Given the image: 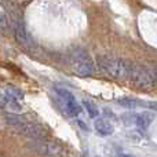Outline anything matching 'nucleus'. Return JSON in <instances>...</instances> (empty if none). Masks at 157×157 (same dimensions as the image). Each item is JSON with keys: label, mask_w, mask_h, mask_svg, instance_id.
<instances>
[{"label": "nucleus", "mask_w": 157, "mask_h": 157, "mask_svg": "<svg viewBox=\"0 0 157 157\" xmlns=\"http://www.w3.org/2000/svg\"><path fill=\"white\" fill-rule=\"evenodd\" d=\"M98 66L103 73L109 75L116 80L124 81L127 78H130L131 73V63L121 58H113V57H103L99 55L97 58Z\"/></svg>", "instance_id": "obj_1"}, {"label": "nucleus", "mask_w": 157, "mask_h": 157, "mask_svg": "<svg viewBox=\"0 0 157 157\" xmlns=\"http://www.w3.org/2000/svg\"><path fill=\"white\" fill-rule=\"evenodd\" d=\"M130 80L135 87L141 90H152L155 84V76L149 72V69L139 63H131Z\"/></svg>", "instance_id": "obj_2"}, {"label": "nucleus", "mask_w": 157, "mask_h": 157, "mask_svg": "<svg viewBox=\"0 0 157 157\" xmlns=\"http://www.w3.org/2000/svg\"><path fill=\"white\" fill-rule=\"evenodd\" d=\"M28 146L33 150V152L39 153L41 156H47V157H59L62 155V147L59 145L54 144L50 141H44V139H36L32 141Z\"/></svg>", "instance_id": "obj_3"}, {"label": "nucleus", "mask_w": 157, "mask_h": 157, "mask_svg": "<svg viewBox=\"0 0 157 157\" xmlns=\"http://www.w3.org/2000/svg\"><path fill=\"white\" fill-rule=\"evenodd\" d=\"M55 92H57L58 97L63 101L66 110H68V113L71 114L72 117H76L81 113V106L78 105L75 95L72 94L71 91H68L66 88H62V87H55Z\"/></svg>", "instance_id": "obj_4"}, {"label": "nucleus", "mask_w": 157, "mask_h": 157, "mask_svg": "<svg viewBox=\"0 0 157 157\" xmlns=\"http://www.w3.org/2000/svg\"><path fill=\"white\" fill-rule=\"evenodd\" d=\"M73 69L78 76H91L94 73V63L86 52L78 51L77 54H75Z\"/></svg>", "instance_id": "obj_5"}, {"label": "nucleus", "mask_w": 157, "mask_h": 157, "mask_svg": "<svg viewBox=\"0 0 157 157\" xmlns=\"http://www.w3.org/2000/svg\"><path fill=\"white\" fill-rule=\"evenodd\" d=\"M19 134H22L24 136L32 139V141H36V139H44L47 136V131L44 130L41 125L36 124V123H30L26 121L22 125L15 128Z\"/></svg>", "instance_id": "obj_6"}, {"label": "nucleus", "mask_w": 157, "mask_h": 157, "mask_svg": "<svg viewBox=\"0 0 157 157\" xmlns=\"http://www.w3.org/2000/svg\"><path fill=\"white\" fill-rule=\"evenodd\" d=\"M14 35L15 39L22 47H25L26 50H33L35 48V43H33L32 37L29 36V33L25 29V25L21 21H15V26H14Z\"/></svg>", "instance_id": "obj_7"}, {"label": "nucleus", "mask_w": 157, "mask_h": 157, "mask_svg": "<svg viewBox=\"0 0 157 157\" xmlns=\"http://www.w3.org/2000/svg\"><path fill=\"white\" fill-rule=\"evenodd\" d=\"M94 128L101 136H109L113 134V125L106 119H97L94 123Z\"/></svg>", "instance_id": "obj_8"}, {"label": "nucleus", "mask_w": 157, "mask_h": 157, "mask_svg": "<svg viewBox=\"0 0 157 157\" xmlns=\"http://www.w3.org/2000/svg\"><path fill=\"white\" fill-rule=\"evenodd\" d=\"M153 120H155L153 114L146 113V112H145V113H139L135 116V123H134V125H136V127L141 128V130H146L153 123Z\"/></svg>", "instance_id": "obj_9"}, {"label": "nucleus", "mask_w": 157, "mask_h": 157, "mask_svg": "<svg viewBox=\"0 0 157 157\" xmlns=\"http://www.w3.org/2000/svg\"><path fill=\"white\" fill-rule=\"evenodd\" d=\"M4 120L7 124L13 125L14 128L19 127V125H22L24 123H26L28 120L25 119L24 116H21V114H13V113H6L4 114Z\"/></svg>", "instance_id": "obj_10"}, {"label": "nucleus", "mask_w": 157, "mask_h": 157, "mask_svg": "<svg viewBox=\"0 0 157 157\" xmlns=\"http://www.w3.org/2000/svg\"><path fill=\"white\" fill-rule=\"evenodd\" d=\"M117 103L123 108H128V109H134L136 106L141 105V101L138 99H132V98H123V99H117Z\"/></svg>", "instance_id": "obj_11"}, {"label": "nucleus", "mask_w": 157, "mask_h": 157, "mask_svg": "<svg viewBox=\"0 0 157 157\" xmlns=\"http://www.w3.org/2000/svg\"><path fill=\"white\" fill-rule=\"evenodd\" d=\"M4 92H6V98H7V99L19 101L24 98L22 91H19V90H17V88H13V87H7V88L4 90Z\"/></svg>", "instance_id": "obj_12"}, {"label": "nucleus", "mask_w": 157, "mask_h": 157, "mask_svg": "<svg viewBox=\"0 0 157 157\" xmlns=\"http://www.w3.org/2000/svg\"><path fill=\"white\" fill-rule=\"evenodd\" d=\"M83 105H84V108H86V110H87V113H88L90 117H92V119H94V117H98L99 110H98L97 105H94V103L90 102V101H84Z\"/></svg>", "instance_id": "obj_13"}, {"label": "nucleus", "mask_w": 157, "mask_h": 157, "mask_svg": "<svg viewBox=\"0 0 157 157\" xmlns=\"http://www.w3.org/2000/svg\"><path fill=\"white\" fill-rule=\"evenodd\" d=\"M135 116H136V114H134V113L123 114V116H121V120L124 121L125 125H131V124H134V123H135Z\"/></svg>", "instance_id": "obj_14"}, {"label": "nucleus", "mask_w": 157, "mask_h": 157, "mask_svg": "<svg viewBox=\"0 0 157 157\" xmlns=\"http://www.w3.org/2000/svg\"><path fill=\"white\" fill-rule=\"evenodd\" d=\"M7 17L6 15H0V28H2L3 30H8L10 29V24L7 22Z\"/></svg>", "instance_id": "obj_15"}, {"label": "nucleus", "mask_w": 157, "mask_h": 157, "mask_svg": "<svg viewBox=\"0 0 157 157\" xmlns=\"http://www.w3.org/2000/svg\"><path fill=\"white\" fill-rule=\"evenodd\" d=\"M145 105H146L149 109H152V110H156V112H157V102H155V101H149V102H145Z\"/></svg>", "instance_id": "obj_16"}, {"label": "nucleus", "mask_w": 157, "mask_h": 157, "mask_svg": "<svg viewBox=\"0 0 157 157\" xmlns=\"http://www.w3.org/2000/svg\"><path fill=\"white\" fill-rule=\"evenodd\" d=\"M6 106H7V98H4L0 94V109H4Z\"/></svg>", "instance_id": "obj_17"}, {"label": "nucleus", "mask_w": 157, "mask_h": 157, "mask_svg": "<svg viewBox=\"0 0 157 157\" xmlns=\"http://www.w3.org/2000/svg\"><path fill=\"white\" fill-rule=\"evenodd\" d=\"M77 123H78V125H80V127H81V130H84V131H88V127H87V125L84 124L83 121H77Z\"/></svg>", "instance_id": "obj_18"}, {"label": "nucleus", "mask_w": 157, "mask_h": 157, "mask_svg": "<svg viewBox=\"0 0 157 157\" xmlns=\"http://www.w3.org/2000/svg\"><path fill=\"white\" fill-rule=\"evenodd\" d=\"M119 157H135L132 155H125V153H123V155H119Z\"/></svg>", "instance_id": "obj_19"}, {"label": "nucleus", "mask_w": 157, "mask_h": 157, "mask_svg": "<svg viewBox=\"0 0 157 157\" xmlns=\"http://www.w3.org/2000/svg\"><path fill=\"white\" fill-rule=\"evenodd\" d=\"M155 78H156V83H157V68H156V73H155Z\"/></svg>", "instance_id": "obj_20"}]
</instances>
